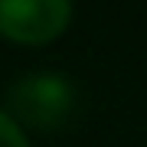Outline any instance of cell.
Here are the masks:
<instances>
[{
	"label": "cell",
	"instance_id": "6da1fadb",
	"mask_svg": "<svg viewBox=\"0 0 147 147\" xmlns=\"http://www.w3.org/2000/svg\"><path fill=\"white\" fill-rule=\"evenodd\" d=\"M10 108L23 124L36 131H53L72 111V85L53 72L26 75L10 88Z\"/></svg>",
	"mask_w": 147,
	"mask_h": 147
},
{
	"label": "cell",
	"instance_id": "7a4b0ae2",
	"mask_svg": "<svg viewBox=\"0 0 147 147\" xmlns=\"http://www.w3.org/2000/svg\"><path fill=\"white\" fill-rule=\"evenodd\" d=\"M72 20V3L65 0H0V36L10 42H42L62 36Z\"/></svg>",
	"mask_w": 147,
	"mask_h": 147
},
{
	"label": "cell",
	"instance_id": "3957f363",
	"mask_svg": "<svg viewBox=\"0 0 147 147\" xmlns=\"http://www.w3.org/2000/svg\"><path fill=\"white\" fill-rule=\"evenodd\" d=\"M0 147H30L20 121H13L7 111H0Z\"/></svg>",
	"mask_w": 147,
	"mask_h": 147
}]
</instances>
